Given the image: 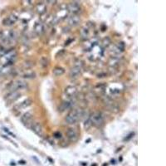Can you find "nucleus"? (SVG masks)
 Wrapping results in <instances>:
<instances>
[{
  "label": "nucleus",
  "instance_id": "obj_1",
  "mask_svg": "<svg viewBox=\"0 0 166 166\" xmlns=\"http://www.w3.org/2000/svg\"><path fill=\"white\" fill-rule=\"evenodd\" d=\"M82 111L80 109H72L67 115H66V118H65V121H66L68 125H72L77 122L79 120L82 118Z\"/></svg>",
  "mask_w": 166,
  "mask_h": 166
},
{
  "label": "nucleus",
  "instance_id": "obj_2",
  "mask_svg": "<svg viewBox=\"0 0 166 166\" xmlns=\"http://www.w3.org/2000/svg\"><path fill=\"white\" fill-rule=\"evenodd\" d=\"M82 66H83V63L82 61H76L74 64V66H72L71 70H70L69 75L72 78H76L78 77L81 72H82Z\"/></svg>",
  "mask_w": 166,
  "mask_h": 166
},
{
  "label": "nucleus",
  "instance_id": "obj_3",
  "mask_svg": "<svg viewBox=\"0 0 166 166\" xmlns=\"http://www.w3.org/2000/svg\"><path fill=\"white\" fill-rule=\"evenodd\" d=\"M28 83L23 81V80H19V81H15L11 83L9 86L10 91H21V90H25L28 88Z\"/></svg>",
  "mask_w": 166,
  "mask_h": 166
},
{
  "label": "nucleus",
  "instance_id": "obj_4",
  "mask_svg": "<svg viewBox=\"0 0 166 166\" xmlns=\"http://www.w3.org/2000/svg\"><path fill=\"white\" fill-rule=\"evenodd\" d=\"M90 119H91V124L92 125H96V126H99L102 123H103L104 118L102 114L100 112H95L93 113L91 116H90Z\"/></svg>",
  "mask_w": 166,
  "mask_h": 166
},
{
  "label": "nucleus",
  "instance_id": "obj_5",
  "mask_svg": "<svg viewBox=\"0 0 166 166\" xmlns=\"http://www.w3.org/2000/svg\"><path fill=\"white\" fill-rule=\"evenodd\" d=\"M66 8L70 13H72V15H75L81 11V5L78 2H72L67 5Z\"/></svg>",
  "mask_w": 166,
  "mask_h": 166
},
{
  "label": "nucleus",
  "instance_id": "obj_6",
  "mask_svg": "<svg viewBox=\"0 0 166 166\" xmlns=\"http://www.w3.org/2000/svg\"><path fill=\"white\" fill-rule=\"evenodd\" d=\"M3 36L7 39L8 45H13L15 43L16 39H17V34H16L15 31L10 30V31L8 32L7 34H3Z\"/></svg>",
  "mask_w": 166,
  "mask_h": 166
},
{
  "label": "nucleus",
  "instance_id": "obj_7",
  "mask_svg": "<svg viewBox=\"0 0 166 166\" xmlns=\"http://www.w3.org/2000/svg\"><path fill=\"white\" fill-rule=\"evenodd\" d=\"M33 116H32V113L31 112H26L23 116H22V122L28 127H31L32 124L33 123L32 120Z\"/></svg>",
  "mask_w": 166,
  "mask_h": 166
},
{
  "label": "nucleus",
  "instance_id": "obj_8",
  "mask_svg": "<svg viewBox=\"0 0 166 166\" xmlns=\"http://www.w3.org/2000/svg\"><path fill=\"white\" fill-rule=\"evenodd\" d=\"M74 103H75V101L73 99H69V100H66V101H64L60 105L59 110L61 112H63L65 110H69L74 106Z\"/></svg>",
  "mask_w": 166,
  "mask_h": 166
},
{
  "label": "nucleus",
  "instance_id": "obj_9",
  "mask_svg": "<svg viewBox=\"0 0 166 166\" xmlns=\"http://www.w3.org/2000/svg\"><path fill=\"white\" fill-rule=\"evenodd\" d=\"M18 21V16H16L15 14H10L7 17L6 19H3V24L4 26H12L16 22Z\"/></svg>",
  "mask_w": 166,
  "mask_h": 166
},
{
  "label": "nucleus",
  "instance_id": "obj_10",
  "mask_svg": "<svg viewBox=\"0 0 166 166\" xmlns=\"http://www.w3.org/2000/svg\"><path fill=\"white\" fill-rule=\"evenodd\" d=\"M76 94H77V90L73 86H68L65 89V95L69 99H73L76 96Z\"/></svg>",
  "mask_w": 166,
  "mask_h": 166
},
{
  "label": "nucleus",
  "instance_id": "obj_11",
  "mask_svg": "<svg viewBox=\"0 0 166 166\" xmlns=\"http://www.w3.org/2000/svg\"><path fill=\"white\" fill-rule=\"evenodd\" d=\"M21 97V93L18 91H10L9 93H8V95L5 97V100L8 102H12L14 100H18L19 97Z\"/></svg>",
  "mask_w": 166,
  "mask_h": 166
},
{
  "label": "nucleus",
  "instance_id": "obj_12",
  "mask_svg": "<svg viewBox=\"0 0 166 166\" xmlns=\"http://www.w3.org/2000/svg\"><path fill=\"white\" fill-rule=\"evenodd\" d=\"M81 22V18L78 14H75V15H71L69 19L67 20V23L68 25L71 27H75V26L78 25Z\"/></svg>",
  "mask_w": 166,
  "mask_h": 166
},
{
  "label": "nucleus",
  "instance_id": "obj_13",
  "mask_svg": "<svg viewBox=\"0 0 166 166\" xmlns=\"http://www.w3.org/2000/svg\"><path fill=\"white\" fill-rule=\"evenodd\" d=\"M31 129L33 130L36 135H38V136H42V126L39 122H33L31 125Z\"/></svg>",
  "mask_w": 166,
  "mask_h": 166
},
{
  "label": "nucleus",
  "instance_id": "obj_14",
  "mask_svg": "<svg viewBox=\"0 0 166 166\" xmlns=\"http://www.w3.org/2000/svg\"><path fill=\"white\" fill-rule=\"evenodd\" d=\"M66 136L71 141H76L77 140V131L75 129L69 128L66 130Z\"/></svg>",
  "mask_w": 166,
  "mask_h": 166
},
{
  "label": "nucleus",
  "instance_id": "obj_15",
  "mask_svg": "<svg viewBox=\"0 0 166 166\" xmlns=\"http://www.w3.org/2000/svg\"><path fill=\"white\" fill-rule=\"evenodd\" d=\"M33 30H34V33L37 35V36H40V35L42 34L44 32V26L43 24H42V22H36L34 25Z\"/></svg>",
  "mask_w": 166,
  "mask_h": 166
},
{
  "label": "nucleus",
  "instance_id": "obj_16",
  "mask_svg": "<svg viewBox=\"0 0 166 166\" xmlns=\"http://www.w3.org/2000/svg\"><path fill=\"white\" fill-rule=\"evenodd\" d=\"M36 11L38 12L40 15H43V14H46V12H47V6L46 4L43 3H37L36 5Z\"/></svg>",
  "mask_w": 166,
  "mask_h": 166
},
{
  "label": "nucleus",
  "instance_id": "obj_17",
  "mask_svg": "<svg viewBox=\"0 0 166 166\" xmlns=\"http://www.w3.org/2000/svg\"><path fill=\"white\" fill-rule=\"evenodd\" d=\"M89 32H90V30H89V28L87 26H84L81 28L80 30V37L82 38V40H86L89 37Z\"/></svg>",
  "mask_w": 166,
  "mask_h": 166
},
{
  "label": "nucleus",
  "instance_id": "obj_18",
  "mask_svg": "<svg viewBox=\"0 0 166 166\" xmlns=\"http://www.w3.org/2000/svg\"><path fill=\"white\" fill-rule=\"evenodd\" d=\"M120 62V60L118 56H112L110 60H109V62H108V64H109V66H111V67H116V66H118V64Z\"/></svg>",
  "mask_w": 166,
  "mask_h": 166
},
{
  "label": "nucleus",
  "instance_id": "obj_19",
  "mask_svg": "<svg viewBox=\"0 0 166 166\" xmlns=\"http://www.w3.org/2000/svg\"><path fill=\"white\" fill-rule=\"evenodd\" d=\"M32 103V100L31 98H27L26 100H24L22 102L19 104V109H25L27 107H30Z\"/></svg>",
  "mask_w": 166,
  "mask_h": 166
},
{
  "label": "nucleus",
  "instance_id": "obj_20",
  "mask_svg": "<svg viewBox=\"0 0 166 166\" xmlns=\"http://www.w3.org/2000/svg\"><path fill=\"white\" fill-rule=\"evenodd\" d=\"M22 76L23 79H33L36 77V73L32 71H28V72H23Z\"/></svg>",
  "mask_w": 166,
  "mask_h": 166
},
{
  "label": "nucleus",
  "instance_id": "obj_21",
  "mask_svg": "<svg viewBox=\"0 0 166 166\" xmlns=\"http://www.w3.org/2000/svg\"><path fill=\"white\" fill-rule=\"evenodd\" d=\"M53 74L56 76H60L63 75L65 73V70L62 68V67H55L53 69Z\"/></svg>",
  "mask_w": 166,
  "mask_h": 166
},
{
  "label": "nucleus",
  "instance_id": "obj_22",
  "mask_svg": "<svg viewBox=\"0 0 166 166\" xmlns=\"http://www.w3.org/2000/svg\"><path fill=\"white\" fill-rule=\"evenodd\" d=\"M104 90H105V85L103 84L97 85V86H96L94 88V91L96 94H97V93H103Z\"/></svg>",
  "mask_w": 166,
  "mask_h": 166
},
{
  "label": "nucleus",
  "instance_id": "obj_23",
  "mask_svg": "<svg viewBox=\"0 0 166 166\" xmlns=\"http://www.w3.org/2000/svg\"><path fill=\"white\" fill-rule=\"evenodd\" d=\"M40 64H41V66L42 68H46L48 65V61L46 57H42L41 60H40Z\"/></svg>",
  "mask_w": 166,
  "mask_h": 166
},
{
  "label": "nucleus",
  "instance_id": "obj_24",
  "mask_svg": "<svg viewBox=\"0 0 166 166\" xmlns=\"http://www.w3.org/2000/svg\"><path fill=\"white\" fill-rule=\"evenodd\" d=\"M91 125H92V124H91V119H90V117H88L87 119L85 120V121H84L85 128L87 130V129H89V128H90V127H91Z\"/></svg>",
  "mask_w": 166,
  "mask_h": 166
},
{
  "label": "nucleus",
  "instance_id": "obj_25",
  "mask_svg": "<svg viewBox=\"0 0 166 166\" xmlns=\"http://www.w3.org/2000/svg\"><path fill=\"white\" fill-rule=\"evenodd\" d=\"M116 47L118 48V50L120 52V53H122L123 51L125 50V44L122 42H120L119 43L116 45Z\"/></svg>",
  "mask_w": 166,
  "mask_h": 166
},
{
  "label": "nucleus",
  "instance_id": "obj_26",
  "mask_svg": "<svg viewBox=\"0 0 166 166\" xmlns=\"http://www.w3.org/2000/svg\"><path fill=\"white\" fill-rule=\"evenodd\" d=\"M103 42L105 43V46H106V47H107V46H108V45L110 44V38H106L103 40Z\"/></svg>",
  "mask_w": 166,
  "mask_h": 166
},
{
  "label": "nucleus",
  "instance_id": "obj_27",
  "mask_svg": "<svg viewBox=\"0 0 166 166\" xmlns=\"http://www.w3.org/2000/svg\"><path fill=\"white\" fill-rule=\"evenodd\" d=\"M55 136H57V137H60V136H61V135H60V134H55Z\"/></svg>",
  "mask_w": 166,
  "mask_h": 166
},
{
  "label": "nucleus",
  "instance_id": "obj_28",
  "mask_svg": "<svg viewBox=\"0 0 166 166\" xmlns=\"http://www.w3.org/2000/svg\"><path fill=\"white\" fill-rule=\"evenodd\" d=\"M68 40H70V42H71L72 41V39H68ZM68 42H66V45H67V44H68Z\"/></svg>",
  "mask_w": 166,
  "mask_h": 166
}]
</instances>
